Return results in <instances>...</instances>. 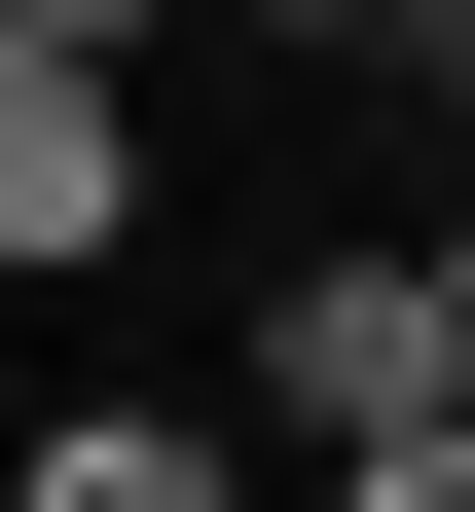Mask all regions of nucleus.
Masks as SVG:
<instances>
[{
  "mask_svg": "<svg viewBox=\"0 0 475 512\" xmlns=\"http://www.w3.org/2000/svg\"><path fill=\"white\" fill-rule=\"evenodd\" d=\"M256 403H293L329 476H366V439H475V330H439V256H329L293 330H256Z\"/></svg>",
  "mask_w": 475,
  "mask_h": 512,
  "instance_id": "1",
  "label": "nucleus"
},
{
  "mask_svg": "<svg viewBox=\"0 0 475 512\" xmlns=\"http://www.w3.org/2000/svg\"><path fill=\"white\" fill-rule=\"evenodd\" d=\"M147 220V147H110V74H0V256H110Z\"/></svg>",
  "mask_w": 475,
  "mask_h": 512,
  "instance_id": "2",
  "label": "nucleus"
},
{
  "mask_svg": "<svg viewBox=\"0 0 475 512\" xmlns=\"http://www.w3.org/2000/svg\"><path fill=\"white\" fill-rule=\"evenodd\" d=\"M0 512H220V476H183L147 403H74V439H37V476H0Z\"/></svg>",
  "mask_w": 475,
  "mask_h": 512,
  "instance_id": "3",
  "label": "nucleus"
},
{
  "mask_svg": "<svg viewBox=\"0 0 475 512\" xmlns=\"http://www.w3.org/2000/svg\"><path fill=\"white\" fill-rule=\"evenodd\" d=\"M110 37H147V0H0V74H110Z\"/></svg>",
  "mask_w": 475,
  "mask_h": 512,
  "instance_id": "4",
  "label": "nucleus"
},
{
  "mask_svg": "<svg viewBox=\"0 0 475 512\" xmlns=\"http://www.w3.org/2000/svg\"><path fill=\"white\" fill-rule=\"evenodd\" d=\"M329 512H475V439H366V476H329Z\"/></svg>",
  "mask_w": 475,
  "mask_h": 512,
  "instance_id": "5",
  "label": "nucleus"
},
{
  "mask_svg": "<svg viewBox=\"0 0 475 512\" xmlns=\"http://www.w3.org/2000/svg\"><path fill=\"white\" fill-rule=\"evenodd\" d=\"M256 37H402V0H256Z\"/></svg>",
  "mask_w": 475,
  "mask_h": 512,
  "instance_id": "6",
  "label": "nucleus"
}]
</instances>
